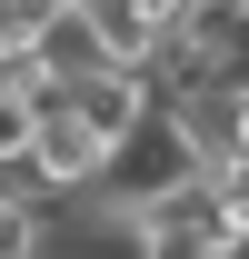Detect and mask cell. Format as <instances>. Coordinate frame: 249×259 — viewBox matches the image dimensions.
<instances>
[{"label":"cell","instance_id":"3","mask_svg":"<svg viewBox=\"0 0 249 259\" xmlns=\"http://www.w3.org/2000/svg\"><path fill=\"white\" fill-rule=\"evenodd\" d=\"M210 220H219V249L249 259V169H219L210 180Z\"/></svg>","mask_w":249,"mask_h":259},{"label":"cell","instance_id":"1","mask_svg":"<svg viewBox=\"0 0 249 259\" xmlns=\"http://www.w3.org/2000/svg\"><path fill=\"white\" fill-rule=\"evenodd\" d=\"M120 239H130V259H229L219 249V220H210V180H189L159 209H140Z\"/></svg>","mask_w":249,"mask_h":259},{"label":"cell","instance_id":"2","mask_svg":"<svg viewBox=\"0 0 249 259\" xmlns=\"http://www.w3.org/2000/svg\"><path fill=\"white\" fill-rule=\"evenodd\" d=\"M60 110L90 130L100 150H120L130 130L150 120V80H130V70H90V80H70V90H60Z\"/></svg>","mask_w":249,"mask_h":259}]
</instances>
